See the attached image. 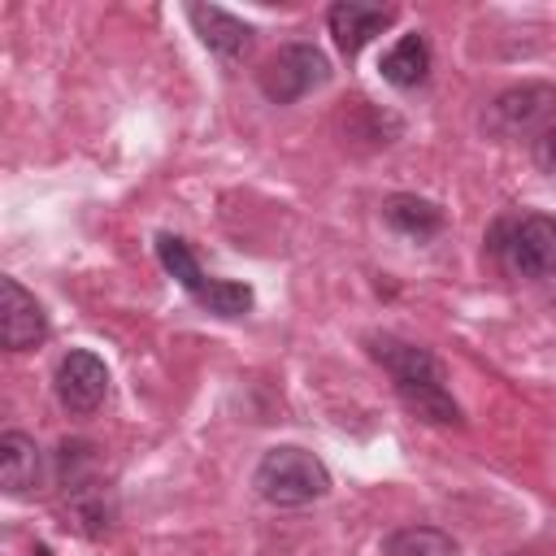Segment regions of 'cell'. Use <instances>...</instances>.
Here are the masks:
<instances>
[{"mask_svg":"<svg viewBox=\"0 0 556 556\" xmlns=\"http://www.w3.org/2000/svg\"><path fill=\"white\" fill-rule=\"evenodd\" d=\"M30 556H52V552H48L43 543H35V552H30Z\"/></svg>","mask_w":556,"mask_h":556,"instance_id":"cell-16","label":"cell"},{"mask_svg":"<svg viewBox=\"0 0 556 556\" xmlns=\"http://www.w3.org/2000/svg\"><path fill=\"white\" fill-rule=\"evenodd\" d=\"M378 70H382V78H387L391 87L408 91V87L426 83V74H430V43H426L417 30H413V35H400V39L382 52Z\"/></svg>","mask_w":556,"mask_h":556,"instance_id":"cell-12","label":"cell"},{"mask_svg":"<svg viewBox=\"0 0 556 556\" xmlns=\"http://www.w3.org/2000/svg\"><path fill=\"white\" fill-rule=\"evenodd\" d=\"M52 387H56V400H61L65 413L87 417V413H96V408L104 404V395H109V369H104V361H100L96 352L74 348V352L61 356Z\"/></svg>","mask_w":556,"mask_h":556,"instance_id":"cell-7","label":"cell"},{"mask_svg":"<svg viewBox=\"0 0 556 556\" xmlns=\"http://www.w3.org/2000/svg\"><path fill=\"white\" fill-rule=\"evenodd\" d=\"M382 556H456V539L439 526H400L382 539Z\"/></svg>","mask_w":556,"mask_h":556,"instance_id":"cell-14","label":"cell"},{"mask_svg":"<svg viewBox=\"0 0 556 556\" xmlns=\"http://www.w3.org/2000/svg\"><path fill=\"white\" fill-rule=\"evenodd\" d=\"M534 165H539L547 178H556V122L534 135Z\"/></svg>","mask_w":556,"mask_h":556,"instance_id":"cell-15","label":"cell"},{"mask_svg":"<svg viewBox=\"0 0 556 556\" xmlns=\"http://www.w3.org/2000/svg\"><path fill=\"white\" fill-rule=\"evenodd\" d=\"M382 217H387L391 230H400V235H408V239H426V235L443 230L439 204H430V200H421V195H391V200L382 204Z\"/></svg>","mask_w":556,"mask_h":556,"instance_id":"cell-13","label":"cell"},{"mask_svg":"<svg viewBox=\"0 0 556 556\" xmlns=\"http://www.w3.org/2000/svg\"><path fill=\"white\" fill-rule=\"evenodd\" d=\"M261 96L269 104H295L300 96L330 83V61L317 43H282L261 70H256Z\"/></svg>","mask_w":556,"mask_h":556,"instance_id":"cell-4","label":"cell"},{"mask_svg":"<svg viewBox=\"0 0 556 556\" xmlns=\"http://www.w3.org/2000/svg\"><path fill=\"white\" fill-rule=\"evenodd\" d=\"M156 256H161L165 274H169L204 313H213V317H243V313H252V304H256L252 287H248V282H226V278L204 274V269L195 265L187 239H178V235H156Z\"/></svg>","mask_w":556,"mask_h":556,"instance_id":"cell-3","label":"cell"},{"mask_svg":"<svg viewBox=\"0 0 556 556\" xmlns=\"http://www.w3.org/2000/svg\"><path fill=\"white\" fill-rule=\"evenodd\" d=\"M369 352L391 374L395 395L404 400L408 413H417L430 426H456L460 421V408H456L452 391L443 387V369L421 343H404L395 334H374Z\"/></svg>","mask_w":556,"mask_h":556,"instance_id":"cell-1","label":"cell"},{"mask_svg":"<svg viewBox=\"0 0 556 556\" xmlns=\"http://www.w3.org/2000/svg\"><path fill=\"white\" fill-rule=\"evenodd\" d=\"M48 339V317L39 308V300L17 282V278H0V343L9 352H26L35 343Z\"/></svg>","mask_w":556,"mask_h":556,"instance_id":"cell-8","label":"cell"},{"mask_svg":"<svg viewBox=\"0 0 556 556\" xmlns=\"http://www.w3.org/2000/svg\"><path fill=\"white\" fill-rule=\"evenodd\" d=\"M43 478V465H39V447L30 434L22 430H4L0 434V482L9 495H30Z\"/></svg>","mask_w":556,"mask_h":556,"instance_id":"cell-11","label":"cell"},{"mask_svg":"<svg viewBox=\"0 0 556 556\" xmlns=\"http://www.w3.org/2000/svg\"><path fill=\"white\" fill-rule=\"evenodd\" d=\"M187 17H191L195 35L204 39V48L226 56V61H239L252 48V26L239 22L235 13L217 9V4H187Z\"/></svg>","mask_w":556,"mask_h":556,"instance_id":"cell-10","label":"cell"},{"mask_svg":"<svg viewBox=\"0 0 556 556\" xmlns=\"http://www.w3.org/2000/svg\"><path fill=\"white\" fill-rule=\"evenodd\" d=\"M326 22H330V35H334V48L343 56H356L374 35H382L395 22V9L365 4V0H339V4H330Z\"/></svg>","mask_w":556,"mask_h":556,"instance_id":"cell-9","label":"cell"},{"mask_svg":"<svg viewBox=\"0 0 556 556\" xmlns=\"http://www.w3.org/2000/svg\"><path fill=\"white\" fill-rule=\"evenodd\" d=\"M252 486L274 508H304V504H317L330 491V473L313 452L282 443V447H269L256 460Z\"/></svg>","mask_w":556,"mask_h":556,"instance_id":"cell-2","label":"cell"},{"mask_svg":"<svg viewBox=\"0 0 556 556\" xmlns=\"http://www.w3.org/2000/svg\"><path fill=\"white\" fill-rule=\"evenodd\" d=\"M495 248H500L508 274H517V278H552L556 274V217H547V213L517 217Z\"/></svg>","mask_w":556,"mask_h":556,"instance_id":"cell-6","label":"cell"},{"mask_svg":"<svg viewBox=\"0 0 556 556\" xmlns=\"http://www.w3.org/2000/svg\"><path fill=\"white\" fill-rule=\"evenodd\" d=\"M556 87L547 83H521L500 91L486 113H482V130L500 135V139H517V135H539L543 126H552L556 117Z\"/></svg>","mask_w":556,"mask_h":556,"instance_id":"cell-5","label":"cell"}]
</instances>
